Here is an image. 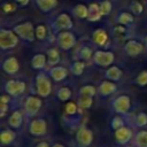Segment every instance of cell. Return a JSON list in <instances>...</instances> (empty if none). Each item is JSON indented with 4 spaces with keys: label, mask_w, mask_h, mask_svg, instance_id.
Masks as SVG:
<instances>
[{
    "label": "cell",
    "mask_w": 147,
    "mask_h": 147,
    "mask_svg": "<svg viewBox=\"0 0 147 147\" xmlns=\"http://www.w3.org/2000/svg\"><path fill=\"white\" fill-rule=\"evenodd\" d=\"M76 145L77 147H90L93 142V132L91 129L82 125L76 132Z\"/></svg>",
    "instance_id": "1"
},
{
    "label": "cell",
    "mask_w": 147,
    "mask_h": 147,
    "mask_svg": "<svg viewBox=\"0 0 147 147\" xmlns=\"http://www.w3.org/2000/svg\"><path fill=\"white\" fill-rule=\"evenodd\" d=\"M14 32L21 37L22 39L26 40V41H33L34 40V28H33V24L31 22H24V23H21V24H17L15 28H14Z\"/></svg>",
    "instance_id": "2"
},
{
    "label": "cell",
    "mask_w": 147,
    "mask_h": 147,
    "mask_svg": "<svg viewBox=\"0 0 147 147\" xmlns=\"http://www.w3.org/2000/svg\"><path fill=\"white\" fill-rule=\"evenodd\" d=\"M18 38L17 34L14 32V30H6L1 29L0 30V47L2 49H8L13 48L17 45Z\"/></svg>",
    "instance_id": "3"
},
{
    "label": "cell",
    "mask_w": 147,
    "mask_h": 147,
    "mask_svg": "<svg viewBox=\"0 0 147 147\" xmlns=\"http://www.w3.org/2000/svg\"><path fill=\"white\" fill-rule=\"evenodd\" d=\"M41 106H42L41 99H39L38 96H34V95H29L24 102V113H25L26 117L36 116L37 113L40 110Z\"/></svg>",
    "instance_id": "4"
},
{
    "label": "cell",
    "mask_w": 147,
    "mask_h": 147,
    "mask_svg": "<svg viewBox=\"0 0 147 147\" xmlns=\"http://www.w3.org/2000/svg\"><path fill=\"white\" fill-rule=\"evenodd\" d=\"M36 85H37V93L40 96H48L52 92V83L48 79V77L44 74H39L36 78Z\"/></svg>",
    "instance_id": "5"
},
{
    "label": "cell",
    "mask_w": 147,
    "mask_h": 147,
    "mask_svg": "<svg viewBox=\"0 0 147 147\" xmlns=\"http://www.w3.org/2000/svg\"><path fill=\"white\" fill-rule=\"evenodd\" d=\"M29 132L33 137H42L47 133V122L44 118H34L29 125Z\"/></svg>",
    "instance_id": "6"
},
{
    "label": "cell",
    "mask_w": 147,
    "mask_h": 147,
    "mask_svg": "<svg viewBox=\"0 0 147 147\" xmlns=\"http://www.w3.org/2000/svg\"><path fill=\"white\" fill-rule=\"evenodd\" d=\"M130 107H131V100H130V96L127 95H124V94L119 95L113 101V108L119 115L126 114L130 110Z\"/></svg>",
    "instance_id": "7"
},
{
    "label": "cell",
    "mask_w": 147,
    "mask_h": 147,
    "mask_svg": "<svg viewBox=\"0 0 147 147\" xmlns=\"http://www.w3.org/2000/svg\"><path fill=\"white\" fill-rule=\"evenodd\" d=\"M57 44L62 49L68 51L76 45V37L69 31H62L57 36Z\"/></svg>",
    "instance_id": "8"
},
{
    "label": "cell",
    "mask_w": 147,
    "mask_h": 147,
    "mask_svg": "<svg viewBox=\"0 0 147 147\" xmlns=\"http://www.w3.org/2000/svg\"><path fill=\"white\" fill-rule=\"evenodd\" d=\"M25 83L22 82V80H8L5 85V91L7 94L11 95V96H17V95H21L24 91H25Z\"/></svg>",
    "instance_id": "9"
},
{
    "label": "cell",
    "mask_w": 147,
    "mask_h": 147,
    "mask_svg": "<svg viewBox=\"0 0 147 147\" xmlns=\"http://www.w3.org/2000/svg\"><path fill=\"white\" fill-rule=\"evenodd\" d=\"M114 54L113 52H105V51H96L93 55V61L101 67H108L114 62Z\"/></svg>",
    "instance_id": "10"
},
{
    "label": "cell",
    "mask_w": 147,
    "mask_h": 147,
    "mask_svg": "<svg viewBox=\"0 0 147 147\" xmlns=\"http://www.w3.org/2000/svg\"><path fill=\"white\" fill-rule=\"evenodd\" d=\"M114 137H115V140H116V142L118 145L124 146V145H126L132 139L133 132H132V130L130 127H127V126L124 125V126L119 127L118 130H115Z\"/></svg>",
    "instance_id": "11"
},
{
    "label": "cell",
    "mask_w": 147,
    "mask_h": 147,
    "mask_svg": "<svg viewBox=\"0 0 147 147\" xmlns=\"http://www.w3.org/2000/svg\"><path fill=\"white\" fill-rule=\"evenodd\" d=\"M72 26H74L72 20L65 13L60 14L53 23V29H55V30H69Z\"/></svg>",
    "instance_id": "12"
},
{
    "label": "cell",
    "mask_w": 147,
    "mask_h": 147,
    "mask_svg": "<svg viewBox=\"0 0 147 147\" xmlns=\"http://www.w3.org/2000/svg\"><path fill=\"white\" fill-rule=\"evenodd\" d=\"M124 51H125V53L129 56L134 57V56H137V55H139V54L142 53L144 45L141 42L137 41V40H129L125 44V46H124Z\"/></svg>",
    "instance_id": "13"
},
{
    "label": "cell",
    "mask_w": 147,
    "mask_h": 147,
    "mask_svg": "<svg viewBox=\"0 0 147 147\" xmlns=\"http://www.w3.org/2000/svg\"><path fill=\"white\" fill-rule=\"evenodd\" d=\"M2 69L5 72L9 74V75H14L16 74L18 70H20V64H18V61L16 57L14 56H10V57H7L3 63H2Z\"/></svg>",
    "instance_id": "14"
},
{
    "label": "cell",
    "mask_w": 147,
    "mask_h": 147,
    "mask_svg": "<svg viewBox=\"0 0 147 147\" xmlns=\"http://www.w3.org/2000/svg\"><path fill=\"white\" fill-rule=\"evenodd\" d=\"M15 139H16V132L11 129H5L0 133V141H1V145L3 146H8L13 144Z\"/></svg>",
    "instance_id": "15"
},
{
    "label": "cell",
    "mask_w": 147,
    "mask_h": 147,
    "mask_svg": "<svg viewBox=\"0 0 147 147\" xmlns=\"http://www.w3.org/2000/svg\"><path fill=\"white\" fill-rule=\"evenodd\" d=\"M51 77L54 79V82H61L67 76H68V70L64 68V67H61V65H54L51 71Z\"/></svg>",
    "instance_id": "16"
},
{
    "label": "cell",
    "mask_w": 147,
    "mask_h": 147,
    "mask_svg": "<svg viewBox=\"0 0 147 147\" xmlns=\"http://www.w3.org/2000/svg\"><path fill=\"white\" fill-rule=\"evenodd\" d=\"M117 90V86L115 83H111L110 80H105L100 84V87H99V92L102 96H108L110 94H113L114 92H116Z\"/></svg>",
    "instance_id": "17"
},
{
    "label": "cell",
    "mask_w": 147,
    "mask_h": 147,
    "mask_svg": "<svg viewBox=\"0 0 147 147\" xmlns=\"http://www.w3.org/2000/svg\"><path fill=\"white\" fill-rule=\"evenodd\" d=\"M22 123H23V115L20 110H15L8 118V124L11 129H20L22 126Z\"/></svg>",
    "instance_id": "18"
},
{
    "label": "cell",
    "mask_w": 147,
    "mask_h": 147,
    "mask_svg": "<svg viewBox=\"0 0 147 147\" xmlns=\"http://www.w3.org/2000/svg\"><path fill=\"white\" fill-rule=\"evenodd\" d=\"M101 17H102V14H101V10H100V6L98 3H95V2L91 3L88 6V16H87V20L91 21V22H96Z\"/></svg>",
    "instance_id": "19"
},
{
    "label": "cell",
    "mask_w": 147,
    "mask_h": 147,
    "mask_svg": "<svg viewBox=\"0 0 147 147\" xmlns=\"http://www.w3.org/2000/svg\"><path fill=\"white\" fill-rule=\"evenodd\" d=\"M122 75H123L122 70L118 67H116V65L109 67V69H107L106 74H105L106 78L109 79V80H113V82H118L122 78Z\"/></svg>",
    "instance_id": "20"
},
{
    "label": "cell",
    "mask_w": 147,
    "mask_h": 147,
    "mask_svg": "<svg viewBox=\"0 0 147 147\" xmlns=\"http://www.w3.org/2000/svg\"><path fill=\"white\" fill-rule=\"evenodd\" d=\"M93 40H94V42L96 45L103 46L107 42V40H108V36H107V33H106L105 30L98 29V30H95L93 32Z\"/></svg>",
    "instance_id": "21"
},
{
    "label": "cell",
    "mask_w": 147,
    "mask_h": 147,
    "mask_svg": "<svg viewBox=\"0 0 147 147\" xmlns=\"http://www.w3.org/2000/svg\"><path fill=\"white\" fill-rule=\"evenodd\" d=\"M47 57L45 54H36L31 60V65L33 69H42L46 64Z\"/></svg>",
    "instance_id": "22"
},
{
    "label": "cell",
    "mask_w": 147,
    "mask_h": 147,
    "mask_svg": "<svg viewBox=\"0 0 147 147\" xmlns=\"http://www.w3.org/2000/svg\"><path fill=\"white\" fill-rule=\"evenodd\" d=\"M37 5L40 10L47 13L57 6V0H37Z\"/></svg>",
    "instance_id": "23"
},
{
    "label": "cell",
    "mask_w": 147,
    "mask_h": 147,
    "mask_svg": "<svg viewBox=\"0 0 147 147\" xmlns=\"http://www.w3.org/2000/svg\"><path fill=\"white\" fill-rule=\"evenodd\" d=\"M136 147H147V130H141L137 132L134 137Z\"/></svg>",
    "instance_id": "24"
},
{
    "label": "cell",
    "mask_w": 147,
    "mask_h": 147,
    "mask_svg": "<svg viewBox=\"0 0 147 147\" xmlns=\"http://www.w3.org/2000/svg\"><path fill=\"white\" fill-rule=\"evenodd\" d=\"M47 61L49 65H55L60 62V53L56 48H49L47 52Z\"/></svg>",
    "instance_id": "25"
},
{
    "label": "cell",
    "mask_w": 147,
    "mask_h": 147,
    "mask_svg": "<svg viewBox=\"0 0 147 147\" xmlns=\"http://www.w3.org/2000/svg\"><path fill=\"white\" fill-rule=\"evenodd\" d=\"M74 15L78 18H87L88 16V7H86L85 5H77L74 8Z\"/></svg>",
    "instance_id": "26"
},
{
    "label": "cell",
    "mask_w": 147,
    "mask_h": 147,
    "mask_svg": "<svg viewBox=\"0 0 147 147\" xmlns=\"http://www.w3.org/2000/svg\"><path fill=\"white\" fill-rule=\"evenodd\" d=\"M133 21H134L133 16L130 13H127V11H122L117 16V22L121 23L122 25H129V24L133 23Z\"/></svg>",
    "instance_id": "27"
},
{
    "label": "cell",
    "mask_w": 147,
    "mask_h": 147,
    "mask_svg": "<svg viewBox=\"0 0 147 147\" xmlns=\"http://www.w3.org/2000/svg\"><path fill=\"white\" fill-rule=\"evenodd\" d=\"M56 95H57L59 100H61V101H68L71 98V90L69 87H67V86H63V87H61L57 91Z\"/></svg>",
    "instance_id": "28"
},
{
    "label": "cell",
    "mask_w": 147,
    "mask_h": 147,
    "mask_svg": "<svg viewBox=\"0 0 147 147\" xmlns=\"http://www.w3.org/2000/svg\"><path fill=\"white\" fill-rule=\"evenodd\" d=\"M84 69H85V63H84L83 61H76V62H74L72 65H71V68H70L71 72H72L75 76L82 75L83 71H84Z\"/></svg>",
    "instance_id": "29"
},
{
    "label": "cell",
    "mask_w": 147,
    "mask_h": 147,
    "mask_svg": "<svg viewBox=\"0 0 147 147\" xmlns=\"http://www.w3.org/2000/svg\"><path fill=\"white\" fill-rule=\"evenodd\" d=\"M92 103H93L92 96H83V95H80V98L78 99V107L80 109H88V108H91Z\"/></svg>",
    "instance_id": "30"
},
{
    "label": "cell",
    "mask_w": 147,
    "mask_h": 147,
    "mask_svg": "<svg viewBox=\"0 0 147 147\" xmlns=\"http://www.w3.org/2000/svg\"><path fill=\"white\" fill-rule=\"evenodd\" d=\"M96 93V88L93 85H85L79 90V94L83 96H94Z\"/></svg>",
    "instance_id": "31"
},
{
    "label": "cell",
    "mask_w": 147,
    "mask_h": 147,
    "mask_svg": "<svg viewBox=\"0 0 147 147\" xmlns=\"http://www.w3.org/2000/svg\"><path fill=\"white\" fill-rule=\"evenodd\" d=\"M64 110H65V114L69 115V116H74V115L77 114V111H79L78 105H76L75 102H67V105L64 107Z\"/></svg>",
    "instance_id": "32"
},
{
    "label": "cell",
    "mask_w": 147,
    "mask_h": 147,
    "mask_svg": "<svg viewBox=\"0 0 147 147\" xmlns=\"http://www.w3.org/2000/svg\"><path fill=\"white\" fill-rule=\"evenodd\" d=\"M79 56H80V59L87 61V60H90L93 56V52H92V49L90 47L84 46V47H82L79 49Z\"/></svg>",
    "instance_id": "33"
},
{
    "label": "cell",
    "mask_w": 147,
    "mask_h": 147,
    "mask_svg": "<svg viewBox=\"0 0 147 147\" xmlns=\"http://www.w3.org/2000/svg\"><path fill=\"white\" fill-rule=\"evenodd\" d=\"M136 125L139 126V127H144L147 125V114L141 111L137 115L136 117Z\"/></svg>",
    "instance_id": "34"
},
{
    "label": "cell",
    "mask_w": 147,
    "mask_h": 147,
    "mask_svg": "<svg viewBox=\"0 0 147 147\" xmlns=\"http://www.w3.org/2000/svg\"><path fill=\"white\" fill-rule=\"evenodd\" d=\"M111 8H113V5L109 0H105L100 3V10H101V14L102 16L105 15H108L110 11H111Z\"/></svg>",
    "instance_id": "35"
},
{
    "label": "cell",
    "mask_w": 147,
    "mask_h": 147,
    "mask_svg": "<svg viewBox=\"0 0 147 147\" xmlns=\"http://www.w3.org/2000/svg\"><path fill=\"white\" fill-rule=\"evenodd\" d=\"M130 9H131V11H132L134 15H140V14L142 13V10H144V7H142V5H141L139 1L134 0V1L131 2Z\"/></svg>",
    "instance_id": "36"
},
{
    "label": "cell",
    "mask_w": 147,
    "mask_h": 147,
    "mask_svg": "<svg viewBox=\"0 0 147 147\" xmlns=\"http://www.w3.org/2000/svg\"><path fill=\"white\" fill-rule=\"evenodd\" d=\"M110 125H111V129H113V130H118L119 127L124 126V121H123V118H122L121 116H115V117L111 119Z\"/></svg>",
    "instance_id": "37"
},
{
    "label": "cell",
    "mask_w": 147,
    "mask_h": 147,
    "mask_svg": "<svg viewBox=\"0 0 147 147\" xmlns=\"http://www.w3.org/2000/svg\"><path fill=\"white\" fill-rule=\"evenodd\" d=\"M136 83H137L138 85H140V86H145V85H147V70L141 71V72L137 76V78H136Z\"/></svg>",
    "instance_id": "38"
},
{
    "label": "cell",
    "mask_w": 147,
    "mask_h": 147,
    "mask_svg": "<svg viewBox=\"0 0 147 147\" xmlns=\"http://www.w3.org/2000/svg\"><path fill=\"white\" fill-rule=\"evenodd\" d=\"M46 33H47V31H46V28H45V25H38L37 28H36V37L38 38V39H40V40H42V39H45L46 38Z\"/></svg>",
    "instance_id": "39"
},
{
    "label": "cell",
    "mask_w": 147,
    "mask_h": 147,
    "mask_svg": "<svg viewBox=\"0 0 147 147\" xmlns=\"http://www.w3.org/2000/svg\"><path fill=\"white\" fill-rule=\"evenodd\" d=\"M114 34L118 38H124L125 36H126V29L124 28V26H122V25H117V26H115L114 28Z\"/></svg>",
    "instance_id": "40"
},
{
    "label": "cell",
    "mask_w": 147,
    "mask_h": 147,
    "mask_svg": "<svg viewBox=\"0 0 147 147\" xmlns=\"http://www.w3.org/2000/svg\"><path fill=\"white\" fill-rule=\"evenodd\" d=\"M2 9H3L5 13H11V11H14L16 9V6L14 3H5Z\"/></svg>",
    "instance_id": "41"
},
{
    "label": "cell",
    "mask_w": 147,
    "mask_h": 147,
    "mask_svg": "<svg viewBox=\"0 0 147 147\" xmlns=\"http://www.w3.org/2000/svg\"><path fill=\"white\" fill-rule=\"evenodd\" d=\"M8 110V103H0V116L3 117Z\"/></svg>",
    "instance_id": "42"
},
{
    "label": "cell",
    "mask_w": 147,
    "mask_h": 147,
    "mask_svg": "<svg viewBox=\"0 0 147 147\" xmlns=\"http://www.w3.org/2000/svg\"><path fill=\"white\" fill-rule=\"evenodd\" d=\"M10 101V98H9V94H2L1 98H0V103H9Z\"/></svg>",
    "instance_id": "43"
},
{
    "label": "cell",
    "mask_w": 147,
    "mask_h": 147,
    "mask_svg": "<svg viewBox=\"0 0 147 147\" xmlns=\"http://www.w3.org/2000/svg\"><path fill=\"white\" fill-rule=\"evenodd\" d=\"M34 147H51V146H49V144H48L47 141H40V142H38Z\"/></svg>",
    "instance_id": "44"
},
{
    "label": "cell",
    "mask_w": 147,
    "mask_h": 147,
    "mask_svg": "<svg viewBox=\"0 0 147 147\" xmlns=\"http://www.w3.org/2000/svg\"><path fill=\"white\" fill-rule=\"evenodd\" d=\"M16 2H18L21 6H25V5H28L29 3V1L30 0H15Z\"/></svg>",
    "instance_id": "45"
},
{
    "label": "cell",
    "mask_w": 147,
    "mask_h": 147,
    "mask_svg": "<svg viewBox=\"0 0 147 147\" xmlns=\"http://www.w3.org/2000/svg\"><path fill=\"white\" fill-rule=\"evenodd\" d=\"M51 147H65L63 144H60V142H56V144H54V145H52Z\"/></svg>",
    "instance_id": "46"
},
{
    "label": "cell",
    "mask_w": 147,
    "mask_h": 147,
    "mask_svg": "<svg viewBox=\"0 0 147 147\" xmlns=\"http://www.w3.org/2000/svg\"><path fill=\"white\" fill-rule=\"evenodd\" d=\"M145 44H146V47H147V37L145 38Z\"/></svg>",
    "instance_id": "47"
},
{
    "label": "cell",
    "mask_w": 147,
    "mask_h": 147,
    "mask_svg": "<svg viewBox=\"0 0 147 147\" xmlns=\"http://www.w3.org/2000/svg\"><path fill=\"white\" fill-rule=\"evenodd\" d=\"M125 147H136V146H130V145H129V146H125Z\"/></svg>",
    "instance_id": "48"
}]
</instances>
